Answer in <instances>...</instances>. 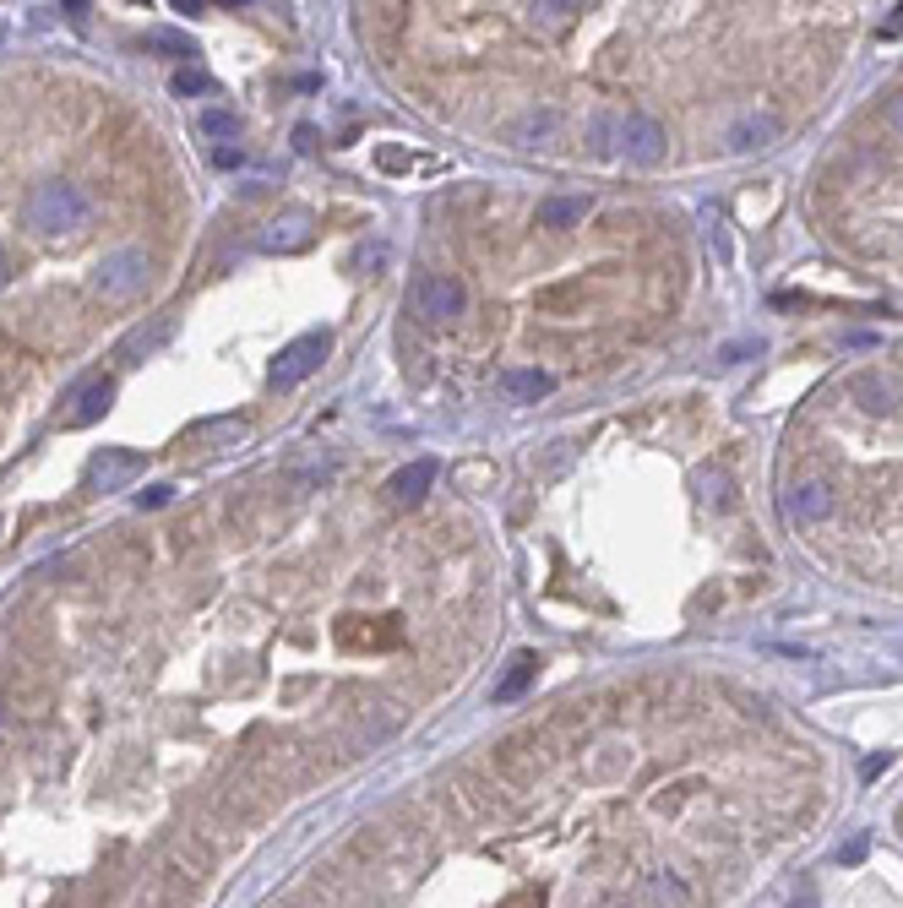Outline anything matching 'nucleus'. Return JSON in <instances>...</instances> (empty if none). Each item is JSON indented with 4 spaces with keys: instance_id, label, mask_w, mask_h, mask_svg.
<instances>
[{
    "instance_id": "1",
    "label": "nucleus",
    "mask_w": 903,
    "mask_h": 908,
    "mask_svg": "<svg viewBox=\"0 0 903 908\" xmlns=\"http://www.w3.org/2000/svg\"><path fill=\"white\" fill-rule=\"evenodd\" d=\"M87 212H93L87 196L76 186H65V180H44L39 191L28 196V207H22L28 229H39V234H71V229L87 223Z\"/></svg>"
},
{
    "instance_id": "2",
    "label": "nucleus",
    "mask_w": 903,
    "mask_h": 908,
    "mask_svg": "<svg viewBox=\"0 0 903 908\" xmlns=\"http://www.w3.org/2000/svg\"><path fill=\"white\" fill-rule=\"evenodd\" d=\"M153 283V257L142 251V246H121V251H110V257L93 267V294H104V300H136L142 289Z\"/></svg>"
},
{
    "instance_id": "3",
    "label": "nucleus",
    "mask_w": 903,
    "mask_h": 908,
    "mask_svg": "<svg viewBox=\"0 0 903 908\" xmlns=\"http://www.w3.org/2000/svg\"><path fill=\"white\" fill-rule=\"evenodd\" d=\"M408 311L419 322H457L468 311V289L452 278V272H419L408 283Z\"/></svg>"
},
{
    "instance_id": "4",
    "label": "nucleus",
    "mask_w": 903,
    "mask_h": 908,
    "mask_svg": "<svg viewBox=\"0 0 903 908\" xmlns=\"http://www.w3.org/2000/svg\"><path fill=\"white\" fill-rule=\"evenodd\" d=\"M326 354H332V337H326V332H300L294 343H283V348H278V359H272L267 382H272L278 392L300 387V382H311V376L322 370Z\"/></svg>"
},
{
    "instance_id": "5",
    "label": "nucleus",
    "mask_w": 903,
    "mask_h": 908,
    "mask_svg": "<svg viewBox=\"0 0 903 908\" xmlns=\"http://www.w3.org/2000/svg\"><path fill=\"white\" fill-rule=\"evenodd\" d=\"M147 473V457L131 452V447H104V452L87 457V490L110 495V490H126Z\"/></svg>"
},
{
    "instance_id": "6",
    "label": "nucleus",
    "mask_w": 903,
    "mask_h": 908,
    "mask_svg": "<svg viewBox=\"0 0 903 908\" xmlns=\"http://www.w3.org/2000/svg\"><path fill=\"white\" fill-rule=\"evenodd\" d=\"M397 637H403V626H397V615H382V626H371V620H360V615H343L338 620V648L349 653H382V648H397Z\"/></svg>"
},
{
    "instance_id": "7",
    "label": "nucleus",
    "mask_w": 903,
    "mask_h": 908,
    "mask_svg": "<svg viewBox=\"0 0 903 908\" xmlns=\"http://www.w3.org/2000/svg\"><path fill=\"white\" fill-rule=\"evenodd\" d=\"M110 403H115V382L110 376H93V382H82L76 397H71V408L61 414L65 430H87L93 419H104L110 414Z\"/></svg>"
},
{
    "instance_id": "8",
    "label": "nucleus",
    "mask_w": 903,
    "mask_h": 908,
    "mask_svg": "<svg viewBox=\"0 0 903 908\" xmlns=\"http://www.w3.org/2000/svg\"><path fill=\"white\" fill-rule=\"evenodd\" d=\"M621 153L632 164H658L664 158V126L653 115H626L621 121Z\"/></svg>"
},
{
    "instance_id": "9",
    "label": "nucleus",
    "mask_w": 903,
    "mask_h": 908,
    "mask_svg": "<svg viewBox=\"0 0 903 908\" xmlns=\"http://www.w3.org/2000/svg\"><path fill=\"white\" fill-rule=\"evenodd\" d=\"M175 332H180V316H175V311H164V316H153V322H142V326H131L126 337H121V359H131V365H136V359L158 354Z\"/></svg>"
},
{
    "instance_id": "10",
    "label": "nucleus",
    "mask_w": 903,
    "mask_h": 908,
    "mask_svg": "<svg viewBox=\"0 0 903 908\" xmlns=\"http://www.w3.org/2000/svg\"><path fill=\"white\" fill-rule=\"evenodd\" d=\"M436 473H442L436 457H414L408 468H397V473L387 479V495L397 501V507H414V501H425V490L436 484Z\"/></svg>"
},
{
    "instance_id": "11",
    "label": "nucleus",
    "mask_w": 903,
    "mask_h": 908,
    "mask_svg": "<svg viewBox=\"0 0 903 908\" xmlns=\"http://www.w3.org/2000/svg\"><path fill=\"white\" fill-rule=\"evenodd\" d=\"M783 512H789L795 522H822L828 512H833V490L817 484V479H811V484H795V490L783 495Z\"/></svg>"
},
{
    "instance_id": "12",
    "label": "nucleus",
    "mask_w": 903,
    "mask_h": 908,
    "mask_svg": "<svg viewBox=\"0 0 903 908\" xmlns=\"http://www.w3.org/2000/svg\"><path fill=\"white\" fill-rule=\"evenodd\" d=\"M311 240V218L305 212H289V218H272L261 229V251H300Z\"/></svg>"
},
{
    "instance_id": "13",
    "label": "nucleus",
    "mask_w": 903,
    "mask_h": 908,
    "mask_svg": "<svg viewBox=\"0 0 903 908\" xmlns=\"http://www.w3.org/2000/svg\"><path fill=\"white\" fill-rule=\"evenodd\" d=\"M588 207H593L588 196H544L539 201V229H556V234L561 229H578L582 218H588Z\"/></svg>"
},
{
    "instance_id": "14",
    "label": "nucleus",
    "mask_w": 903,
    "mask_h": 908,
    "mask_svg": "<svg viewBox=\"0 0 903 908\" xmlns=\"http://www.w3.org/2000/svg\"><path fill=\"white\" fill-rule=\"evenodd\" d=\"M533 675H539V653H517L512 664H507V675L496 680V691H490V697H496V708L517 702V697H522V691L533 686Z\"/></svg>"
},
{
    "instance_id": "15",
    "label": "nucleus",
    "mask_w": 903,
    "mask_h": 908,
    "mask_svg": "<svg viewBox=\"0 0 903 908\" xmlns=\"http://www.w3.org/2000/svg\"><path fill=\"white\" fill-rule=\"evenodd\" d=\"M246 441V419H201L186 430V447H235Z\"/></svg>"
},
{
    "instance_id": "16",
    "label": "nucleus",
    "mask_w": 903,
    "mask_h": 908,
    "mask_svg": "<svg viewBox=\"0 0 903 908\" xmlns=\"http://www.w3.org/2000/svg\"><path fill=\"white\" fill-rule=\"evenodd\" d=\"M774 136H778V115H746V121L729 126V147L735 153H751V147H768Z\"/></svg>"
},
{
    "instance_id": "17",
    "label": "nucleus",
    "mask_w": 903,
    "mask_h": 908,
    "mask_svg": "<svg viewBox=\"0 0 903 908\" xmlns=\"http://www.w3.org/2000/svg\"><path fill=\"white\" fill-rule=\"evenodd\" d=\"M849 397H854L865 414H893V403H899L882 376H854V382H849Z\"/></svg>"
},
{
    "instance_id": "18",
    "label": "nucleus",
    "mask_w": 903,
    "mask_h": 908,
    "mask_svg": "<svg viewBox=\"0 0 903 908\" xmlns=\"http://www.w3.org/2000/svg\"><path fill=\"white\" fill-rule=\"evenodd\" d=\"M501 387H507V397H512V403H539V397H550V392H556V382H550L544 370H507V376H501Z\"/></svg>"
},
{
    "instance_id": "19",
    "label": "nucleus",
    "mask_w": 903,
    "mask_h": 908,
    "mask_svg": "<svg viewBox=\"0 0 903 908\" xmlns=\"http://www.w3.org/2000/svg\"><path fill=\"white\" fill-rule=\"evenodd\" d=\"M196 131H201L207 142H218V147H224V142H235V136H240V115H235V109H201V115H196Z\"/></svg>"
},
{
    "instance_id": "20",
    "label": "nucleus",
    "mask_w": 903,
    "mask_h": 908,
    "mask_svg": "<svg viewBox=\"0 0 903 908\" xmlns=\"http://www.w3.org/2000/svg\"><path fill=\"white\" fill-rule=\"evenodd\" d=\"M169 93H175V98H201V93H212V76H207L201 65H180V71L169 76Z\"/></svg>"
},
{
    "instance_id": "21",
    "label": "nucleus",
    "mask_w": 903,
    "mask_h": 908,
    "mask_svg": "<svg viewBox=\"0 0 903 908\" xmlns=\"http://www.w3.org/2000/svg\"><path fill=\"white\" fill-rule=\"evenodd\" d=\"M550 131H556V115H528V121H517L512 126V142L517 147H539Z\"/></svg>"
},
{
    "instance_id": "22",
    "label": "nucleus",
    "mask_w": 903,
    "mask_h": 908,
    "mask_svg": "<svg viewBox=\"0 0 903 908\" xmlns=\"http://www.w3.org/2000/svg\"><path fill=\"white\" fill-rule=\"evenodd\" d=\"M615 142H621V121H615V115H599V121H593V153H599V158H610V153H615Z\"/></svg>"
},
{
    "instance_id": "23",
    "label": "nucleus",
    "mask_w": 903,
    "mask_h": 908,
    "mask_svg": "<svg viewBox=\"0 0 903 908\" xmlns=\"http://www.w3.org/2000/svg\"><path fill=\"white\" fill-rule=\"evenodd\" d=\"M169 495H175V490H169V484H147V490H142V495H136V507H142V512H147V507H164V501H169Z\"/></svg>"
},
{
    "instance_id": "24",
    "label": "nucleus",
    "mask_w": 903,
    "mask_h": 908,
    "mask_svg": "<svg viewBox=\"0 0 903 908\" xmlns=\"http://www.w3.org/2000/svg\"><path fill=\"white\" fill-rule=\"evenodd\" d=\"M212 164H218V169H240L246 153H240V147H212Z\"/></svg>"
},
{
    "instance_id": "25",
    "label": "nucleus",
    "mask_w": 903,
    "mask_h": 908,
    "mask_svg": "<svg viewBox=\"0 0 903 908\" xmlns=\"http://www.w3.org/2000/svg\"><path fill=\"white\" fill-rule=\"evenodd\" d=\"M376 164H382V169H408L414 158H408V153H397V147H382V153H376Z\"/></svg>"
},
{
    "instance_id": "26",
    "label": "nucleus",
    "mask_w": 903,
    "mask_h": 908,
    "mask_svg": "<svg viewBox=\"0 0 903 908\" xmlns=\"http://www.w3.org/2000/svg\"><path fill=\"white\" fill-rule=\"evenodd\" d=\"M501 908H544V893H539V887H528V893H517L512 904H501Z\"/></svg>"
},
{
    "instance_id": "27",
    "label": "nucleus",
    "mask_w": 903,
    "mask_h": 908,
    "mask_svg": "<svg viewBox=\"0 0 903 908\" xmlns=\"http://www.w3.org/2000/svg\"><path fill=\"white\" fill-rule=\"evenodd\" d=\"M888 126L903 136V93H893V98H888Z\"/></svg>"
},
{
    "instance_id": "28",
    "label": "nucleus",
    "mask_w": 903,
    "mask_h": 908,
    "mask_svg": "<svg viewBox=\"0 0 903 908\" xmlns=\"http://www.w3.org/2000/svg\"><path fill=\"white\" fill-rule=\"evenodd\" d=\"M903 33V6H893V17L882 22V39H899Z\"/></svg>"
},
{
    "instance_id": "29",
    "label": "nucleus",
    "mask_w": 903,
    "mask_h": 908,
    "mask_svg": "<svg viewBox=\"0 0 903 908\" xmlns=\"http://www.w3.org/2000/svg\"><path fill=\"white\" fill-rule=\"evenodd\" d=\"M865 859V844H849V848H839V865H860Z\"/></svg>"
},
{
    "instance_id": "30",
    "label": "nucleus",
    "mask_w": 903,
    "mask_h": 908,
    "mask_svg": "<svg viewBox=\"0 0 903 908\" xmlns=\"http://www.w3.org/2000/svg\"><path fill=\"white\" fill-rule=\"evenodd\" d=\"M6 283H11V257L0 251V289H6Z\"/></svg>"
}]
</instances>
